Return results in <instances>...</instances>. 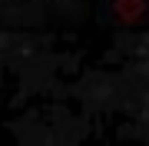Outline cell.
Wrapping results in <instances>:
<instances>
[{"label": "cell", "instance_id": "obj_1", "mask_svg": "<svg viewBox=\"0 0 149 146\" xmlns=\"http://www.w3.org/2000/svg\"><path fill=\"white\" fill-rule=\"evenodd\" d=\"M113 13L123 23H136L146 13V0H113Z\"/></svg>", "mask_w": 149, "mask_h": 146}]
</instances>
